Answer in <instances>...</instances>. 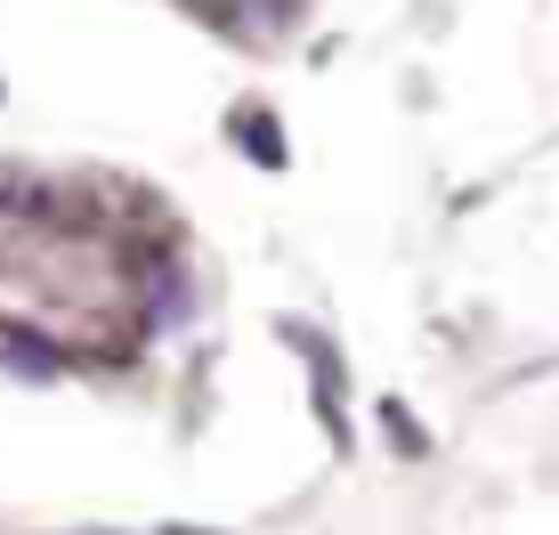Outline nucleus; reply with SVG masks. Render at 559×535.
Masks as SVG:
<instances>
[{
	"label": "nucleus",
	"mask_w": 559,
	"mask_h": 535,
	"mask_svg": "<svg viewBox=\"0 0 559 535\" xmlns=\"http://www.w3.org/2000/svg\"><path fill=\"white\" fill-rule=\"evenodd\" d=\"M0 349H9L16 366H33V373H57V349L33 341V324H0Z\"/></svg>",
	"instance_id": "nucleus-1"
},
{
	"label": "nucleus",
	"mask_w": 559,
	"mask_h": 535,
	"mask_svg": "<svg viewBox=\"0 0 559 535\" xmlns=\"http://www.w3.org/2000/svg\"><path fill=\"white\" fill-rule=\"evenodd\" d=\"M236 130H243V155H260V163H284L276 114H236Z\"/></svg>",
	"instance_id": "nucleus-2"
},
{
	"label": "nucleus",
	"mask_w": 559,
	"mask_h": 535,
	"mask_svg": "<svg viewBox=\"0 0 559 535\" xmlns=\"http://www.w3.org/2000/svg\"><path fill=\"white\" fill-rule=\"evenodd\" d=\"M381 423H390V438H397V447H414V454H421V447H430V438H421V430H414V414H397V397H390V406H381Z\"/></svg>",
	"instance_id": "nucleus-3"
},
{
	"label": "nucleus",
	"mask_w": 559,
	"mask_h": 535,
	"mask_svg": "<svg viewBox=\"0 0 559 535\" xmlns=\"http://www.w3.org/2000/svg\"><path fill=\"white\" fill-rule=\"evenodd\" d=\"M170 535H195V527H170Z\"/></svg>",
	"instance_id": "nucleus-4"
}]
</instances>
